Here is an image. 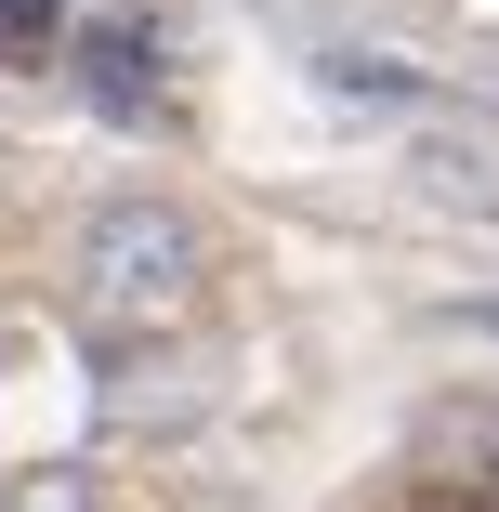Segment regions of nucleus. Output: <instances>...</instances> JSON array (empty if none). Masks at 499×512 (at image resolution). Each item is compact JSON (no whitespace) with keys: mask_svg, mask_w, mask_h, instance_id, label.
I'll return each instance as SVG.
<instances>
[{"mask_svg":"<svg viewBox=\"0 0 499 512\" xmlns=\"http://www.w3.org/2000/svg\"><path fill=\"white\" fill-rule=\"evenodd\" d=\"M79 302H92V329H119V342H171L197 302H211V237H197L171 197H106V211L79 224Z\"/></svg>","mask_w":499,"mask_h":512,"instance_id":"1","label":"nucleus"},{"mask_svg":"<svg viewBox=\"0 0 499 512\" xmlns=\"http://www.w3.org/2000/svg\"><path fill=\"white\" fill-rule=\"evenodd\" d=\"M66 66H79V92L106 106L119 132H158V27H132V14H106V27H66Z\"/></svg>","mask_w":499,"mask_h":512,"instance_id":"2","label":"nucleus"},{"mask_svg":"<svg viewBox=\"0 0 499 512\" xmlns=\"http://www.w3.org/2000/svg\"><path fill=\"white\" fill-rule=\"evenodd\" d=\"M408 184L434 197L447 224H486V237H499V145H486V132H421V145H408Z\"/></svg>","mask_w":499,"mask_h":512,"instance_id":"3","label":"nucleus"},{"mask_svg":"<svg viewBox=\"0 0 499 512\" xmlns=\"http://www.w3.org/2000/svg\"><path fill=\"white\" fill-rule=\"evenodd\" d=\"M316 92H329V106H381V119H421V106H434L421 66H394V53H342V40L316 53Z\"/></svg>","mask_w":499,"mask_h":512,"instance_id":"4","label":"nucleus"},{"mask_svg":"<svg viewBox=\"0 0 499 512\" xmlns=\"http://www.w3.org/2000/svg\"><path fill=\"white\" fill-rule=\"evenodd\" d=\"M421 460L434 473H499V407H434V421H421Z\"/></svg>","mask_w":499,"mask_h":512,"instance_id":"5","label":"nucleus"},{"mask_svg":"<svg viewBox=\"0 0 499 512\" xmlns=\"http://www.w3.org/2000/svg\"><path fill=\"white\" fill-rule=\"evenodd\" d=\"M0 512H106V486H92L79 460H40V473H14V486H0Z\"/></svg>","mask_w":499,"mask_h":512,"instance_id":"6","label":"nucleus"},{"mask_svg":"<svg viewBox=\"0 0 499 512\" xmlns=\"http://www.w3.org/2000/svg\"><path fill=\"white\" fill-rule=\"evenodd\" d=\"M0 40H14V53H53L66 40V0H0Z\"/></svg>","mask_w":499,"mask_h":512,"instance_id":"7","label":"nucleus"},{"mask_svg":"<svg viewBox=\"0 0 499 512\" xmlns=\"http://www.w3.org/2000/svg\"><path fill=\"white\" fill-rule=\"evenodd\" d=\"M447 329H460V342H499V289H473V302H447Z\"/></svg>","mask_w":499,"mask_h":512,"instance_id":"8","label":"nucleus"}]
</instances>
